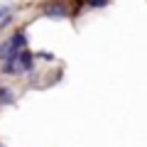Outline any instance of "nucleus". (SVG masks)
Returning <instances> with one entry per match:
<instances>
[{
	"mask_svg": "<svg viewBox=\"0 0 147 147\" xmlns=\"http://www.w3.org/2000/svg\"><path fill=\"white\" fill-rule=\"evenodd\" d=\"M42 12L47 17H66L69 7H66L64 0H52V3H47V5H42Z\"/></svg>",
	"mask_w": 147,
	"mask_h": 147,
	"instance_id": "nucleus-1",
	"label": "nucleus"
},
{
	"mask_svg": "<svg viewBox=\"0 0 147 147\" xmlns=\"http://www.w3.org/2000/svg\"><path fill=\"white\" fill-rule=\"evenodd\" d=\"M34 69V57H32V52H20L17 54V71L25 74V71H32Z\"/></svg>",
	"mask_w": 147,
	"mask_h": 147,
	"instance_id": "nucleus-2",
	"label": "nucleus"
},
{
	"mask_svg": "<svg viewBox=\"0 0 147 147\" xmlns=\"http://www.w3.org/2000/svg\"><path fill=\"white\" fill-rule=\"evenodd\" d=\"M5 59H17V49L12 47L10 39L0 44V61H5Z\"/></svg>",
	"mask_w": 147,
	"mask_h": 147,
	"instance_id": "nucleus-3",
	"label": "nucleus"
},
{
	"mask_svg": "<svg viewBox=\"0 0 147 147\" xmlns=\"http://www.w3.org/2000/svg\"><path fill=\"white\" fill-rule=\"evenodd\" d=\"M10 42H12V47L20 52V49H25V47H27V34H25V32H15V34L10 37Z\"/></svg>",
	"mask_w": 147,
	"mask_h": 147,
	"instance_id": "nucleus-4",
	"label": "nucleus"
},
{
	"mask_svg": "<svg viewBox=\"0 0 147 147\" xmlns=\"http://www.w3.org/2000/svg\"><path fill=\"white\" fill-rule=\"evenodd\" d=\"M0 103H15V96H12V91L10 88H0Z\"/></svg>",
	"mask_w": 147,
	"mask_h": 147,
	"instance_id": "nucleus-5",
	"label": "nucleus"
},
{
	"mask_svg": "<svg viewBox=\"0 0 147 147\" xmlns=\"http://www.w3.org/2000/svg\"><path fill=\"white\" fill-rule=\"evenodd\" d=\"M88 5L91 7H105V5H108V0H88Z\"/></svg>",
	"mask_w": 147,
	"mask_h": 147,
	"instance_id": "nucleus-6",
	"label": "nucleus"
},
{
	"mask_svg": "<svg viewBox=\"0 0 147 147\" xmlns=\"http://www.w3.org/2000/svg\"><path fill=\"white\" fill-rule=\"evenodd\" d=\"M39 57H42V59H47V61H52V59H54L52 54H47V52H39Z\"/></svg>",
	"mask_w": 147,
	"mask_h": 147,
	"instance_id": "nucleus-7",
	"label": "nucleus"
}]
</instances>
